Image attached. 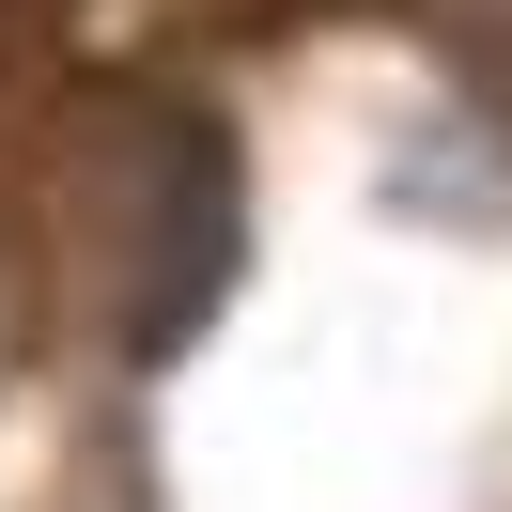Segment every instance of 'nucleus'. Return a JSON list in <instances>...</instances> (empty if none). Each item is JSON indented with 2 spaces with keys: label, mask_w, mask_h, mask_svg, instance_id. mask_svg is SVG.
<instances>
[{
  "label": "nucleus",
  "mask_w": 512,
  "mask_h": 512,
  "mask_svg": "<svg viewBox=\"0 0 512 512\" xmlns=\"http://www.w3.org/2000/svg\"><path fill=\"white\" fill-rule=\"evenodd\" d=\"M109 249H125V357H171L233 280V140L187 94L109 109Z\"/></svg>",
  "instance_id": "obj_1"
},
{
  "label": "nucleus",
  "mask_w": 512,
  "mask_h": 512,
  "mask_svg": "<svg viewBox=\"0 0 512 512\" xmlns=\"http://www.w3.org/2000/svg\"><path fill=\"white\" fill-rule=\"evenodd\" d=\"M295 16H342V0H295Z\"/></svg>",
  "instance_id": "obj_3"
},
{
  "label": "nucleus",
  "mask_w": 512,
  "mask_h": 512,
  "mask_svg": "<svg viewBox=\"0 0 512 512\" xmlns=\"http://www.w3.org/2000/svg\"><path fill=\"white\" fill-rule=\"evenodd\" d=\"M419 16H435V32L466 47L481 78H512V0H419Z\"/></svg>",
  "instance_id": "obj_2"
}]
</instances>
